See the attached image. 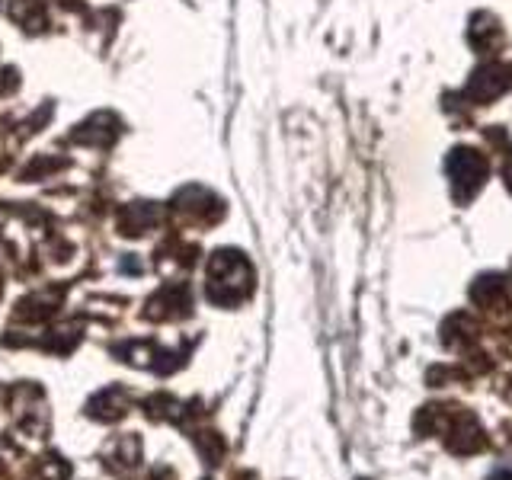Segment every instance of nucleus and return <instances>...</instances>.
<instances>
[{
	"label": "nucleus",
	"mask_w": 512,
	"mask_h": 480,
	"mask_svg": "<svg viewBox=\"0 0 512 480\" xmlns=\"http://www.w3.org/2000/svg\"><path fill=\"white\" fill-rule=\"evenodd\" d=\"M509 87H512V64L490 58L487 64H480V68L471 74L468 96L474 103H490L496 96H503Z\"/></svg>",
	"instance_id": "nucleus-4"
},
{
	"label": "nucleus",
	"mask_w": 512,
	"mask_h": 480,
	"mask_svg": "<svg viewBox=\"0 0 512 480\" xmlns=\"http://www.w3.org/2000/svg\"><path fill=\"white\" fill-rule=\"evenodd\" d=\"M503 176H506V186L512 189V154H509V160H506V167H503Z\"/></svg>",
	"instance_id": "nucleus-10"
},
{
	"label": "nucleus",
	"mask_w": 512,
	"mask_h": 480,
	"mask_svg": "<svg viewBox=\"0 0 512 480\" xmlns=\"http://www.w3.org/2000/svg\"><path fill=\"white\" fill-rule=\"evenodd\" d=\"M253 292V269L244 260V253L237 250H218L208 263V298L215 304H231L247 301Z\"/></svg>",
	"instance_id": "nucleus-2"
},
{
	"label": "nucleus",
	"mask_w": 512,
	"mask_h": 480,
	"mask_svg": "<svg viewBox=\"0 0 512 480\" xmlns=\"http://www.w3.org/2000/svg\"><path fill=\"white\" fill-rule=\"evenodd\" d=\"M157 304H164V311H157L154 320H164V317H183L189 311V292L183 285H173V288H164L148 308H157Z\"/></svg>",
	"instance_id": "nucleus-7"
},
{
	"label": "nucleus",
	"mask_w": 512,
	"mask_h": 480,
	"mask_svg": "<svg viewBox=\"0 0 512 480\" xmlns=\"http://www.w3.org/2000/svg\"><path fill=\"white\" fill-rule=\"evenodd\" d=\"M420 432H436L455 455H474L487 445L484 429L477 426L474 413L461 407H426L416 420Z\"/></svg>",
	"instance_id": "nucleus-1"
},
{
	"label": "nucleus",
	"mask_w": 512,
	"mask_h": 480,
	"mask_svg": "<svg viewBox=\"0 0 512 480\" xmlns=\"http://www.w3.org/2000/svg\"><path fill=\"white\" fill-rule=\"evenodd\" d=\"M128 215H135V221L132 218H122V234H128V237L141 234V228H148V224L157 221L154 205H141V202H135L132 208H128Z\"/></svg>",
	"instance_id": "nucleus-8"
},
{
	"label": "nucleus",
	"mask_w": 512,
	"mask_h": 480,
	"mask_svg": "<svg viewBox=\"0 0 512 480\" xmlns=\"http://www.w3.org/2000/svg\"><path fill=\"white\" fill-rule=\"evenodd\" d=\"M471 301L480 304V308L490 311H503L509 308V285L503 276H480L471 288Z\"/></svg>",
	"instance_id": "nucleus-5"
},
{
	"label": "nucleus",
	"mask_w": 512,
	"mask_h": 480,
	"mask_svg": "<svg viewBox=\"0 0 512 480\" xmlns=\"http://www.w3.org/2000/svg\"><path fill=\"white\" fill-rule=\"evenodd\" d=\"M480 36H487V45L493 48V42H500V26H496L493 16L487 13H477L474 16V26H471V42H477Z\"/></svg>",
	"instance_id": "nucleus-9"
},
{
	"label": "nucleus",
	"mask_w": 512,
	"mask_h": 480,
	"mask_svg": "<svg viewBox=\"0 0 512 480\" xmlns=\"http://www.w3.org/2000/svg\"><path fill=\"white\" fill-rule=\"evenodd\" d=\"M448 180H452V196L455 202L468 205L480 189H484L487 176H490V164L487 157L474 151V148H455L448 154Z\"/></svg>",
	"instance_id": "nucleus-3"
},
{
	"label": "nucleus",
	"mask_w": 512,
	"mask_h": 480,
	"mask_svg": "<svg viewBox=\"0 0 512 480\" xmlns=\"http://www.w3.org/2000/svg\"><path fill=\"white\" fill-rule=\"evenodd\" d=\"M477 324L468 317V314H455L452 320H445V327H442V340L445 346H452V349H468L474 340H477Z\"/></svg>",
	"instance_id": "nucleus-6"
}]
</instances>
